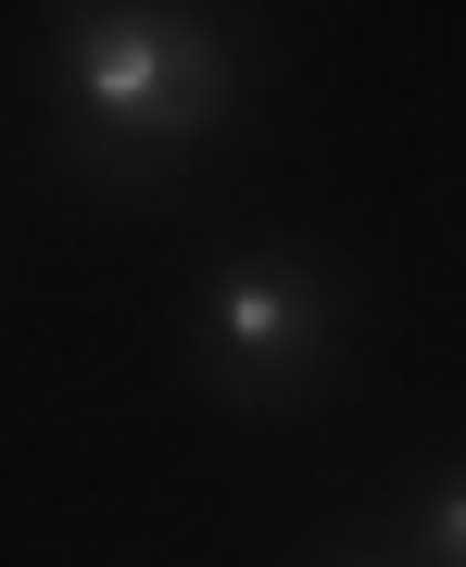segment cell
Masks as SVG:
<instances>
[{"label": "cell", "mask_w": 466, "mask_h": 567, "mask_svg": "<svg viewBox=\"0 0 466 567\" xmlns=\"http://www.w3.org/2000/svg\"><path fill=\"white\" fill-rule=\"evenodd\" d=\"M391 543H404L416 567H466V466H454V480H428V492H416Z\"/></svg>", "instance_id": "obj_3"}, {"label": "cell", "mask_w": 466, "mask_h": 567, "mask_svg": "<svg viewBox=\"0 0 466 567\" xmlns=\"http://www.w3.org/2000/svg\"><path fill=\"white\" fill-rule=\"evenodd\" d=\"M51 102H63V152L89 177H164L177 152L227 140L240 114V39L215 13H63L51 25Z\"/></svg>", "instance_id": "obj_1"}, {"label": "cell", "mask_w": 466, "mask_h": 567, "mask_svg": "<svg viewBox=\"0 0 466 567\" xmlns=\"http://www.w3.org/2000/svg\"><path fill=\"white\" fill-rule=\"evenodd\" d=\"M189 353H203V391L240 416H278L303 404V391L341 365V278H328L315 252H227L203 278V303H189Z\"/></svg>", "instance_id": "obj_2"}, {"label": "cell", "mask_w": 466, "mask_h": 567, "mask_svg": "<svg viewBox=\"0 0 466 567\" xmlns=\"http://www.w3.org/2000/svg\"><path fill=\"white\" fill-rule=\"evenodd\" d=\"M328 567H416L404 543H353V555H328Z\"/></svg>", "instance_id": "obj_4"}]
</instances>
